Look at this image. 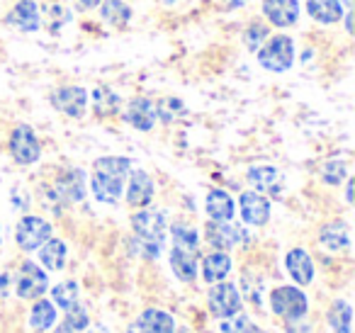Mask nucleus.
<instances>
[{
  "mask_svg": "<svg viewBox=\"0 0 355 333\" xmlns=\"http://www.w3.org/2000/svg\"><path fill=\"white\" fill-rule=\"evenodd\" d=\"M205 234H207V241L217 250L219 248H222V250L234 248V246H239V244H241V239H243V231L239 229V226H234V224H227V221H209Z\"/></svg>",
  "mask_w": 355,
  "mask_h": 333,
  "instance_id": "15",
  "label": "nucleus"
},
{
  "mask_svg": "<svg viewBox=\"0 0 355 333\" xmlns=\"http://www.w3.org/2000/svg\"><path fill=\"white\" fill-rule=\"evenodd\" d=\"M239 205H241V216L246 224L263 226L270 219V202H268L261 192H251V190L243 192Z\"/></svg>",
  "mask_w": 355,
  "mask_h": 333,
  "instance_id": "13",
  "label": "nucleus"
},
{
  "mask_svg": "<svg viewBox=\"0 0 355 333\" xmlns=\"http://www.w3.org/2000/svg\"><path fill=\"white\" fill-rule=\"evenodd\" d=\"M132 226L141 239V255L156 258L163 248V236H166V216L158 210H141L132 216Z\"/></svg>",
  "mask_w": 355,
  "mask_h": 333,
  "instance_id": "2",
  "label": "nucleus"
},
{
  "mask_svg": "<svg viewBox=\"0 0 355 333\" xmlns=\"http://www.w3.org/2000/svg\"><path fill=\"white\" fill-rule=\"evenodd\" d=\"M66 323H71L76 331H83V328L88 326V314H85V309L80 307V304H73L71 309H66Z\"/></svg>",
  "mask_w": 355,
  "mask_h": 333,
  "instance_id": "35",
  "label": "nucleus"
},
{
  "mask_svg": "<svg viewBox=\"0 0 355 333\" xmlns=\"http://www.w3.org/2000/svg\"><path fill=\"white\" fill-rule=\"evenodd\" d=\"M40 260L44 263V268L49 270H61L66 263V244L64 241L49 239L40 246Z\"/></svg>",
  "mask_w": 355,
  "mask_h": 333,
  "instance_id": "26",
  "label": "nucleus"
},
{
  "mask_svg": "<svg viewBox=\"0 0 355 333\" xmlns=\"http://www.w3.org/2000/svg\"><path fill=\"white\" fill-rule=\"evenodd\" d=\"M222 3L229 8V10H234V8H243L248 3V0H222Z\"/></svg>",
  "mask_w": 355,
  "mask_h": 333,
  "instance_id": "39",
  "label": "nucleus"
},
{
  "mask_svg": "<svg viewBox=\"0 0 355 333\" xmlns=\"http://www.w3.org/2000/svg\"><path fill=\"white\" fill-rule=\"evenodd\" d=\"M205 207H207V214L212 221H229L234 216V210H236L232 195L227 190H212L207 195Z\"/></svg>",
  "mask_w": 355,
  "mask_h": 333,
  "instance_id": "21",
  "label": "nucleus"
},
{
  "mask_svg": "<svg viewBox=\"0 0 355 333\" xmlns=\"http://www.w3.org/2000/svg\"><path fill=\"white\" fill-rule=\"evenodd\" d=\"M100 17L112 27H124L132 20V8L122 0H103L100 3Z\"/></svg>",
  "mask_w": 355,
  "mask_h": 333,
  "instance_id": "25",
  "label": "nucleus"
},
{
  "mask_svg": "<svg viewBox=\"0 0 355 333\" xmlns=\"http://www.w3.org/2000/svg\"><path fill=\"white\" fill-rule=\"evenodd\" d=\"M56 333H78V331H76V328L71 326V323H64V326L56 328Z\"/></svg>",
  "mask_w": 355,
  "mask_h": 333,
  "instance_id": "40",
  "label": "nucleus"
},
{
  "mask_svg": "<svg viewBox=\"0 0 355 333\" xmlns=\"http://www.w3.org/2000/svg\"><path fill=\"white\" fill-rule=\"evenodd\" d=\"M209 311L219 318H229L234 314H239L241 309V294H239L236 284L232 282H214V287L209 289Z\"/></svg>",
  "mask_w": 355,
  "mask_h": 333,
  "instance_id": "5",
  "label": "nucleus"
},
{
  "mask_svg": "<svg viewBox=\"0 0 355 333\" xmlns=\"http://www.w3.org/2000/svg\"><path fill=\"white\" fill-rule=\"evenodd\" d=\"M306 12L321 25H336L343 17L340 0H306Z\"/></svg>",
  "mask_w": 355,
  "mask_h": 333,
  "instance_id": "18",
  "label": "nucleus"
},
{
  "mask_svg": "<svg viewBox=\"0 0 355 333\" xmlns=\"http://www.w3.org/2000/svg\"><path fill=\"white\" fill-rule=\"evenodd\" d=\"M54 302L61 309H71L73 304H78V284L69 280V282H61L59 287H54Z\"/></svg>",
  "mask_w": 355,
  "mask_h": 333,
  "instance_id": "32",
  "label": "nucleus"
},
{
  "mask_svg": "<svg viewBox=\"0 0 355 333\" xmlns=\"http://www.w3.org/2000/svg\"><path fill=\"white\" fill-rule=\"evenodd\" d=\"M51 200L56 202H80L85 197V176L83 171H66L56 180V187L49 192Z\"/></svg>",
  "mask_w": 355,
  "mask_h": 333,
  "instance_id": "12",
  "label": "nucleus"
},
{
  "mask_svg": "<svg viewBox=\"0 0 355 333\" xmlns=\"http://www.w3.org/2000/svg\"><path fill=\"white\" fill-rule=\"evenodd\" d=\"M171 234H173V244H175V248L188 250V253H198V248H200L198 229H193V226H188V224H173Z\"/></svg>",
  "mask_w": 355,
  "mask_h": 333,
  "instance_id": "28",
  "label": "nucleus"
},
{
  "mask_svg": "<svg viewBox=\"0 0 355 333\" xmlns=\"http://www.w3.org/2000/svg\"><path fill=\"white\" fill-rule=\"evenodd\" d=\"M261 10L270 25L285 30L300 20V0H263Z\"/></svg>",
  "mask_w": 355,
  "mask_h": 333,
  "instance_id": "8",
  "label": "nucleus"
},
{
  "mask_svg": "<svg viewBox=\"0 0 355 333\" xmlns=\"http://www.w3.org/2000/svg\"><path fill=\"white\" fill-rule=\"evenodd\" d=\"M246 333H266V331H261V328H253V326H248V328H246Z\"/></svg>",
  "mask_w": 355,
  "mask_h": 333,
  "instance_id": "42",
  "label": "nucleus"
},
{
  "mask_svg": "<svg viewBox=\"0 0 355 333\" xmlns=\"http://www.w3.org/2000/svg\"><path fill=\"white\" fill-rule=\"evenodd\" d=\"M15 239L22 250H37L44 241L51 239V224L40 216H22L15 229Z\"/></svg>",
  "mask_w": 355,
  "mask_h": 333,
  "instance_id": "6",
  "label": "nucleus"
},
{
  "mask_svg": "<svg viewBox=\"0 0 355 333\" xmlns=\"http://www.w3.org/2000/svg\"><path fill=\"white\" fill-rule=\"evenodd\" d=\"M119 105H122V100H119V95L114 93V90H110V88L93 90V108L100 117H112V114H117Z\"/></svg>",
  "mask_w": 355,
  "mask_h": 333,
  "instance_id": "27",
  "label": "nucleus"
},
{
  "mask_svg": "<svg viewBox=\"0 0 355 333\" xmlns=\"http://www.w3.org/2000/svg\"><path fill=\"white\" fill-rule=\"evenodd\" d=\"M350 318H353V311L345 302H336L329 311V321H331V328L336 333H350Z\"/></svg>",
  "mask_w": 355,
  "mask_h": 333,
  "instance_id": "30",
  "label": "nucleus"
},
{
  "mask_svg": "<svg viewBox=\"0 0 355 333\" xmlns=\"http://www.w3.org/2000/svg\"><path fill=\"white\" fill-rule=\"evenodd\" d=\"M46 284H49V280H46L44 270H42L40 265L30 263V260H25V265L20 268L17 297H22V299H37V297H42V294L46 292Z\"/></svg>",
  "mask_w": 355,
  "mask_h": 333,
  "instance_id": "10",
  "label": "nucleus"
},
{
  "mask_svg": "<svg viewBox=\"0 0 355 333\" xmlns=\"http://www.w3.org/2000/svg\"><path fill=\"white\" fill-rule=\"evenodd\" d=\"M85 103H88V93L80 85H66L51 95V105L69 117H83Z\"/></svg>",
  "mask_w": 355,
  "mask_h": 333,
  "instance_id": "11",
  "label": "nucleus"
},
{
  "mask_svg": "<svg viewBox=\"0 0 355 333\" xmlns=\"http://www.w3.org/2000/svg\"><path fill=\"white\" fill-rule=\"evenodd\" d=\"M132 161L122 156H105L95 163L93 171V195L105 205H114L122 197L124 180L129 176Z\"/></svg>",
  "mask_w": 355,
  "mask_h": 333,
  "instance_id": "1",
  "label": "nucleus"
},
{
  "mask_svg": "<svg viewBox=\"0 0 355 333\" xmlns=\"http://www.w3.org/2000/svg\"><path fill=\"white\" fill-rule=\"evenodd\" d=\"M153 197V180L148 178L146 171H132L129 178V190H127V202L132 207H146Z\"/></svg>",
  "mask_w": 355,
  "mask_h": 333,
  "instance_id": "17",
  "label": "nucleus"
},
{
  "mask_svg": "<svg viewBox=\"0 0 355 333\" xmlns=\"http://www.w3.org/2000/svg\"><path fill=\"white\" fill-rule=\"evenodd\" d=\"M8 284H10V278H8V275H0V299L8 297Z\"/></svg>",
  "mask_w": 355,
  "mask_h": 333,
  "instance_id": "38",
  "label": "nucleus"
},
{
  "mask_svg": "<svg viewBox=\"0 0 355 333\" xmlns=\"http://www.w3.org/2000/svg\"><path fill=\"white\" fill-rule=\"evenodd\" d=\"M8 27H15L17 32H37L42 27V15L35 0H17L15 8L6 17Z\"/></svg>",
  "mask_w": 355,
  "mask_h": 333,
  "instance_id": "9",
  "label": "nucleus"
},
{
  "mask_svg": "<svg viewBox=\"0 0 355 333\" xmlns=\"http://www.w3.org/2000/svg\"><path fill=\"white\" fill-rule=\"evenodd\" d=\"M345 176H348V168H345L343 161H329L321 168V178H324L326 185H338Z\"/></svg>",
  "mask_w": 355,
  "mask_h": 333,
  "instance_id": "34",
  "label": "nucleus"
},
{
  "mask_svg": "<svg viewBox=\"0 0 355 333\" xmlns=\"http://www.w3.org/2000/svg\"><path fill=\"white\" fill-rule=\"evenodd\" d=\"M287 273L292 275L297 284H309L314 280V263L304 248H292L287 253Z\"/></svg>",
  "mask_w": 355,
  "mask_h": 333,
  "instance_id": "16",
  "label": "nucleus"
},
{
  "mask_svg": "<svg viewBox=\"0 0 355 333\" xmlns=\"http://www.w3.org/2000/svg\"><path fill=\"white\" fill-rule=\"evenodd\" d=\"M272 311L287 321H297L306 314V297L297 287H277L270 294Z\"/></svg>",
  "mask_w": 355,
  "mask_h": 333,
  "instance_id": "4",
  "label": "nucleus"
},
{
  "mask_svg": "<svg viewBox=\"0 0 355 333\" xmlns=\"http://www.w3.org/2000/svg\"><path fill=\"white\" fill-rule=\"evenodd\" d=\"M185 114V105L178 98H163L156 105V117H161V122H175Z\"/></svg>",
  "mask_w": 355,
  "mask_h": 333,
  "instance_id": "31",
  "label": "nucleus"
},
{
  "mask_svg": "<svg viewBox=\"0 0 355 333\" xmlns=\"http://www.w3.org/2000/svg\"><path fill=\"white\" fill-rule=\"evenodd\" d=\"M171 268L183 282H193V280L198 278V258H195V253H188V250L173 248Z\"/></svg>",
  "mask_w": 355,
  "mask_h": 333,
  "instance_id": "23",
  "label": "nucleus"
},
{
  "mask_svg": "<svg viewBox=\"0 0 355 333\" xmlns=\"http://www.w3.org/2000/svg\"><path fill=\"white\" fill-rule=\"evenodd\" d=\"M56 321V309H54V304L51 302H37L35 304V309H32V314H30V323L37 328V331H46V328L51 326V323Z\"/></svg>",
  "mask_w": 355,
  "mask_h": 333,
  "instance_id": "29",
  "label": "nucleus"
},
{
  "mask_svg": "<svg viewBox=\"0 0 355 333\" xmlns=\"http://www.w3.org/2000/svg\"><path fill=\"white\" fill-rule=\"evenodd\" d=\"M319 241L324 248L329 250H343L350 246V229L345 221H331L321 229Z\"/></svg>",
  "mask_w": 355,
  "mask_h": 333,
  "instance_id": "22",
  "label": "nucleus"
},
{
  "mask_svg": "<svg viewBox=\"0 0 355 333\" xmlns=\"http://www.w3.org/2000/svg\"><path fill=\"white\" fill-rule=\"evenodd\" d=\"M10 153L20 166H30V163L40 161L42 148H40V142H37L35 132H32V127L22 124V127H17L15 132L10 134Z\"/></svg>",
  "mask_w": 355,
  "mask_h": 333,
  "instance_id": "7",
  "label": "nucleus"
},
{
  "mask_svg": "<svg viewBox=\"0 0 355 333\" xmlns=\"http://www.w3.org/2000/svg\"><path fill=\"white\" fill-rule=\"evenodd\" d=\"M232 270V258H229L224 250H217V253L207 255L202 263V278L205 282H219L224 280Z\"/></svg>",
  "mask_w": 355,
  "mask_h": 333,
  "instance_id": "24",
  "label": "nucleus"
},
{
  "mask_svg": "<svg viewBox=\"0 0 355 333\" xmlns=\"http://www.w3.org/2000/svg\"><path fill=\"white\" fill-rule=\"evenodd\" d=\"M180 333H188V331H180Z\"/></svg>",
  "mask_w": 355,
  "mask_h": 333,
  "instance_id": "44",
  "label": "nucleus"
},
{
  "mask_svg": "<svg viewBox=\"0 0 355 333\" xmlns=\"http://www.w3.org/2000/svg\"><path fill=\"white\" fill-rule=\"evenodd\" d=\"M134 328L137 333H173V318L161 309H146Z\"/></svg>",
  "mask_w": 355,
  "mask_h": 333,
  "instance_id": "20",
  "label": "nucleus"
},
{
  "mask_svg": "<svg viewBox=\"0 0 355 333\" xmlns=\"http://www.w3.org/2000/svg\"><path fill=\"white\" fill-rule=\"evenodd\" d=\"M251 326L246 316H239L232 318V321H224L222 323V333H246V328Z\"/></svg>",
  "mask_w": 355,
  "mask_h": 333,
  "instance_id": "36",
  "label": "nucleus"
},
{
  "mask_svg": "<svg viewBox=\"0 0 355 333\" xmlns=\"http://www.w3.org/2000/svg\"><path fill=\"white\" fill-rule=\"evenodd\" d=\"M340 6H345L350 10V6H353V0H340Z\"/></svg>",
  "mask_w": 355,
  "mask_h": 333,
  "instance_id": "43",
  "label": "nucleus"
},
{
  "mask_svg": "<svg viewBox=\"0 0 355 333\" xmlns=\"http://www.w3.org/2000/svg\"><path fill=\"white\" fill-rule=\"evenodd\" d=\"M246 178L258 192H270V195H275V197H277V192H280V173H277V168L253 166L251 171L246 173Z\"/></svg>",
  "mask_w": 355,
  "mask_h": 333,
  "instance_id": "19",
  "label": "nucleus"
},
{
  "mask_svg": "<svg viewBox=\"0 0 355 333\" xmlns=\"http://www.w3.org/2000/svg\"><path fill=\"white\" fill-rule=\"evenodd\" d=\"M270 37V32H268L266 25H261V22H253L251 27H248L246 32H243V44H246V49L256 51L258 46L263 44V42Z\"/></svg>",
  "mask_w": 355,
  "mask_h": 333,
  "instance_id": "33",
  "label": "nucleus"
},
{
  "mask_svg": "<svg viewBox=\"0 0 355 333\" xmlns=\"http://www.w3.org/2000/svg\"><path fill=\"white\" fill-rule=\"evenodd\" d=\"M345 197H348V202L353 200V180L348 182V192H345Z\"/></svg>",
  "mask_w": 355,
  "mask_h": 333,
  "instance_id": "41",
  "label": "nucleus"
},
{
  "mask_svg": "<svg viewBox=\"0 0 355 333\" xmlns=\"http://www.w3.org/2000/svg\"><path fill=\"white\" fill-rule=\"evenodd\" d=\"M258 64L270 74H285L295 64V42L287 35L268 37L261 46H258Z\"/></svg>",
  "mask_w": 355,
  "mask_h": 333,
  "instance_id": "3",
  "label": "nucleus"
},
{
  "mask_svg": "<svg viewBox=\"0 0 355 333\" xmlns=\"http://www.w3.org/2000/svg\"><path fill=\"white\" fill-rule=\"evenodd\" d=\"M103 0H73V6L78 8V10H83V12H88V10H93V8H98Z\"/></svg>",
  "mask_w": 355,
  "mask_h": 333,
  "instance_id": "37",
  "label": "nucleus"
},
{
  "mask_svg": "<svg viewBox=\"0 0 355 333\" xmlns=\"http://www.w3.org/2000/svg\"><path fill=\"white\" fill-rule=\"evenodd\" d=\"M122 117H124V122L132 124L139 132H148V129H153V124H156V105L148 98H134L132 103L127 105Z\"/></svg>",
  "mask_w": 355,
  "mask_h": 333,
  "instance_id": "14",
  "label": "nucleus"
}]
</instances>
